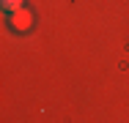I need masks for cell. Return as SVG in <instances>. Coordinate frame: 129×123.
<instances>
[{
    "mask_svg": "<svg viewBox=\"0 0 129 123\" xmlns=\"http://www.w3.org/2000/svg\"><path fill=\"white\" fill-rule=\"evenodd\" d=\"M30 22H33V17L27 14V11H14V27H19V30H30Z\"/></svg>",
    "mask_w": 129,
    "mask_h": 123,
    "instance_id": "obj_1",
    "label": "cell"
},
{
    "mask_svg": "<svg viewBox=\"0 0 129 123\" xmlns=\"http://www.w3.org/2000/svg\"><path fill=\"white\" fill-rule=\"evenodd\" d=\"M3 6H6L8 11H19V8H22V0H3Z\"/></svg>",
    "mask_w": 129,
    "mask_h": 123,
    "instance_id": "obj_2",
    "label": "cell"
}]
</instances>
